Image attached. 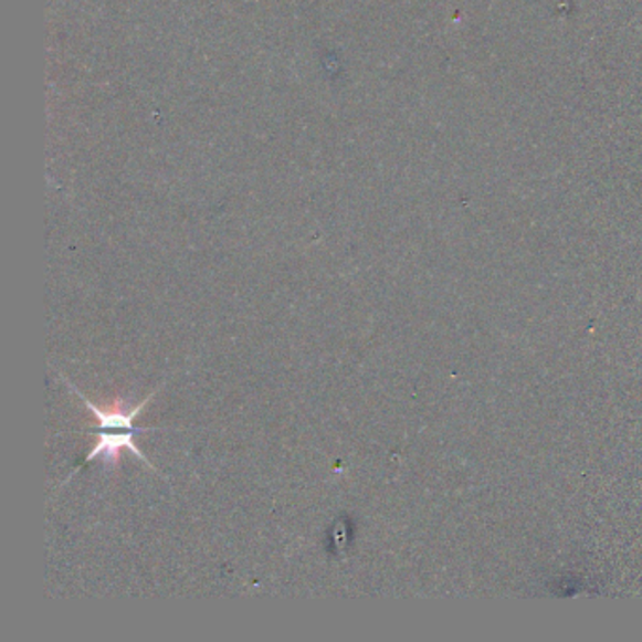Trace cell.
<instances>
[{"label": "cell", "instance_id": "obj_1", "mask_svg": "<svg viewBox=\"0 0 642 642\" xmlns=\"http://www.w3.org/2000/svg\"><path fill=\"white\" fill-rule=\"evenodd\" d=\"M63 377V376H61ZM64 379V377H63ZM66 381V379H64ZM66 385L71 387L72 392H76L80 398H82L85 408L90 409L91 413L95 414V419L98 420V430H128V432H154L157 428H136L134 427V420L138 419V414L141 413V409L146 408L147 401H151L155 392L147 396L146 400L140 401L136 408L127 409V406L123 401H115L112 408L101 409L96 408L95 403H91L85 396L77 390L72 382L66 381Z\"/></svg>", "mask_w": 642, "mask_h": 642}, {"label": "cell", "instance_id": "obj_2", "mask_svg": "<svg viewBox=\"0 0 642 642\" xmlns=\"http://www.w3.org/2000/svg\"><path fill=\"white\" fill-rule=\"evenodd\" d=\"M98 433V443H96L95 446H93V451L90 452V454H87V456H85V460H83L82 465H80V467H76V471L82 470L83 465L85 464H90V462H93V460L98 459V456H103L104 459V464H117V462H119V459H122V452L123 451H130L133 452V454H136V456H138V459L141 460V462H144V464L147 465V467H151V470H154V465H151V462H147L146 456H144V454H141L140 449H138V445H136V443H134V433H138V432H125V433H109L106 432V430H101V432H96Z\"/></svg>", "mask_w": 642, "mask_h": 642}]
</instances>
